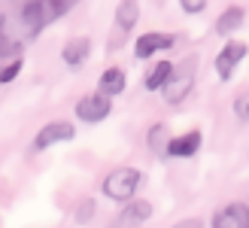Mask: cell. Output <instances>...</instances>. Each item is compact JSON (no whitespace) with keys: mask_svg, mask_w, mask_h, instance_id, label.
Here are the masks:
<instances>
[{"mask_svg":"<svg viewBox=\"0 0 249 228\" xmlns=\"http://www.w3.org/2000/svg\"><path fill=\"white\" fill-rule=\"evenodd\" d=\"M124 88H128V73H124L122 67H107L101 73V79H97V92H104L109 97H116L122 95Z\"/></svg>","mask_w":249,"mask_h":228,"instance_id":"7c38bea8","label":"cell"},{"mask_svg":"<svg viewBox=\"0 0 249 228\" xmlns=\"http://www.w3.org/2000/svg\"><path fill=\"white\" fill-rule=\"evenodd\" d=\"M177 46V37L173 34H164V31H146L140 34L134 40V55L146 61V58H152L155 52H164V49H173Z\"/></svg>","mask_w":249,"mask_h":228,"instance_id":"8992f818","label":"cell"},{"mask_svg":"<svg viewBox=\"0 0 249 228\" xmlns=\"http://www.w3.org/2000/svg\"><path fill=\"white\" fill-rule=\"evenodd\" d=\"M246 55H249V43L246 40H228L225 46H222V52L216 55V76L222 82H228Z\"/></svg>","mask_w":249,"mask_h":228,"instance_id":"277c9868","label":"cell"},{"mask_svg":"<svg viewBox=\"0 0 249 228\" xmlns=\"http://www.w3.org/2000/svg\"><path fill=\"white\" fill-rule=\"evenodd\" d=\"M243 24H246V9L237 6V3H231L228 9H222V16H219V21H216V31H219L222 37H231V34H237Z\"/></svg>","mask_w":249,"mask_h":228,"instance_id":"4fadbf2b","label":"cell"},{"mask_svg":"<svg viewBox=\"0 0 249 228\" xmlns=\"http://www.w3.org/2000/svg\"><path fill=\"white\" fill-rule=\"evenodd\" d=\"M207 3H210V0H179L182 12H189V16H197V12H204Z\"/></svg>","mask_w":249,"mask_h":228,"instance_id":"ffe728a7","label":"cell"},{"mask_svg":"<svg viewBox=\"0 0 249 228\" xmlns=\"http://www.w3.org/2000/svg\"><path fill=\"white\" fill-rule=\"evenodd\" d=\"M170 73H173V64H170V61H158V64L146 73V79H143L146 92H161V88H164V82L170 79Z\"/></svg>","mask_w":249,"mask_h":228,"instance_id":"9a60e30c","label":"cell"},{"mask_svg":"<svg viewBox=\"0 0 249 228\" xmlns=\"http://www.w3.org/2000/svg\"><path fill=\"white\" fill-rule=\"evenodd\" d=\"M21 64H24V61H21V55H18V58H12L9 64H6L3 70H0V82H12V79H16V76L21 73Z\"/></svg>","mask_w":249,"mask_h":228,"instance_id":"d6986e66","label":"cell"},{"mask_svg":"<svg viewBox=\"0 0 249 228\" xmlns=\"http://www.w3.org/2000/svg\"><path fill=\"white\" fill-rule=\"evenodd\" d=\"M213 228H249V204L243 201H234V204H225L213 213L210 219Z\"/></svg>","mask_w":249,"mask_h":228,"instance_id":"52a82bcc","label":"cell"},{"mask_svg":"<svg viewBox=\"0 0 249 228\" xmlns=\"http://www.w3.org/2000/svg\"><path fill=\"white\" fill-rule=\"evenodd\" d=\"M201 143H204L201 131H185V134L170 137V140H167V155L170 158H192V155H197Z\"/></svg>","mask_w":249,"mask_h":228,"instance_id":"9c48e42d","label":"cell"},{"mask_svg":"<svg viewBox=\"0 0 249 228\" xmlns=\"http://www.w3.org/2000/svg\"><path fill=\"white\" fill-rule=\"evenodd\" d=\"M24 43H31L28 40V34L21 31V24L16 16H0V58H18L21 55V49Z\"/></svg>","mask_w":249,"mask_h":228,"instance_id":"3957f363","label":"cell"},{"mask_svg":"<svg viewBox=\"0 0 249 228\" xmlns=\"http://www.w3.org/2000/svg\"><path fill=\"white\" fill-rule=\"evenodd\" d=\"M109 113H113V97L104 95V92H94V95H85L79 104H76V119L79 122H104Z\"/></svg>","mask_w":249,"mask_h":228,"instance_id":"5b68a950","label":"cell"},{"mask_svg":"<svg viewBox=\"0 0 249 228\" xmlns=\"http://www.w3.org/2000/svg\"><path fill=\"white\" fill-rule=\"evenodd\" d=\"M89 55H91V40L89 37H76V40H70L64 49H61V58H64V64L67 67H82L85 61H89Z\"/></svg>","mask_w":249,"mask_h":228,"instance_id":"8fae6325","label":"cell"},{"mask_svg":"<svg viewBox=\"0 0 249 228\" xmlns=\"http://www.w3.org/2000/svg\"><path fill=\"white\" fill-rule=\"evenodd\" d=\"M234 116H237V122H249V88L234 97Z\"/></svg>","mask_w":249,"mask_h":228,"instance_id":"ac0fdd59","label":"cell"},{"mask_svg":"<svg viewBox=\"0 0 249 228\" xmlns=\"http://www.w3.org/2000/svg\"><path fill=\"white\" fill-rule=\"evenodd\" d=\"M195 64H197V58H185L182 61V67H173L170 73V79L164 82V88H161V95H164V100L170 107H177L182 104L185 97L192 95V88H195Z\"/></svg>","mask_w":249,"mask_h":228,"instance_id":"7a4b0ae2","label":"cell"},{"mask_svg":"<svg viewBox=\"0 0 249 228\" xmlns=\"http://www.w3.org/2000/svg\"><path fill=\"white\" fill-rule=\"evenodd\" d=\"M167 140H170V128L167 125H152L146 134V143L155 155H167Z\"/></svg>","mask_w":249,"mask_h":228,"instance_id":"2e32d148","label":"cell"},{"mask_svg":"<svg viewBox=\"0 0 249 228\" xmlns=\"http://www.w3.org/2000/svg\"><path fill=\"white\" fill-rule=\"evenodd\" d=\"M140 21V3L137 0H119L116 6V28L119 31H134V24Z\"/></svg>","mask_w":249,"mask_h":228,"instance_id":"5bb4252c","label":"cell"},{"mask_svg":"<svg viewBox=\"0 0 249 228\" xmlns=\"http://www.w3.org/2000/svg\"><path fill=\"white\" fill-rule=\"evenodd\" d=\"M46 3V19L49 21H55V19H61V16H67V12L79 3V0H43Z\"/></svg>","mask_w":249,"mask_h":228,"instance_id":"e0dca14e","label":"cell"},{"mask_svg":"<svg viewBox=\"0 0 249 228\" xmlns=\"http://www.w3.org/2000/svg\"><path fill=\"white\" fill-rule=\"evenodd\" d=\"M76 137V128H73L70 122H52L46 125V128H40V134L34 137V149H49L55 143H67Z\"/></svg>","mask_w":249,"mask_h":228,"instance_id":"ba28073f","label":"cell"},{"mask_svg":"<svg viewBox=\"0 0 249 228\" xmlns=\"http://www.w3.org/2000/svg\"><path fill=\"white\" fill-rule=\"evenodd\" d=\"M149 219H152V204H149V201L128 198V201H124V210L116 216V225H143Z\"/></svg>","mask_w":249,"mask_h":228,"instance_id":"30bf717a","label":"cell"},{"mask_svg":"<svg viewBox=\"0 0 249 228\" xmlns=\"http://www.w3.org/2000/svg\"><path fill=\"white\" fill-rule=\"evenodd\" d=\"M140 183H143V173L137 171V168H116V171H109L107 173V180H104V195L109 198V201H128V198H134L137 195V189H140Z\"/></svg>","mask_w":249,"mask_h":228,"instance_id":"6da1fadb","label":"cell"}]
</instances>
